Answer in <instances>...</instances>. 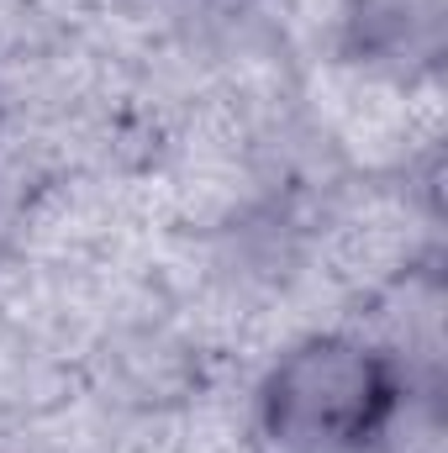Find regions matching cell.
<instances>
[{"label": "cell", "mask_w": 448, "mask_h": 453, "mask_svg": "<svg viewBox=\"0 0 448 453\" xmlns=\"http://www.w3.org/2000/svg\"><path fill=\"white\" fill-rule=\"evenodd\" d=\"M406 406V364L359 333L290 342L253 390L259 438L280 453H369Z\"/></svg>", "instance_id": "1"}, {"label": "cell", "mask_w": 448, "mask_h": 453, "mask_svg": "<svg viewBox=\"0 0 448 453\" xmlns=\"http://www.w3.org/2000/svg\"><path fill=\"white\" fill-rule=\"evenodd\" d=\"M343 58L401 80L438 74L448 53V0H343Z\"/></svg>", "instance_id": "2"}, {"label": "cell", "mask_w": 448, "mask_h": 453, "mask_svg": "<svg viewBox=\"0 0 448 453\" xmlns=\"http://www.w3.org/2000/svg\"><path fill=\"white\" fill-rule=\"evenodd\" d=\"M201 11H212V16H248V11H259V5H269V0H196Z\"/></svg>", "instance_id": "3"}, {"label": "cell", "mask_w": 448, "mask_h": 453, "mask_svg": "<svg viewBox=\"0 0 448 453\" xmlns=\"http://www.w3.org/2000/svg\"><path fill=\"white\" fill-rule=\"evenodd\" d=\"M0 111H5V96H0Z\"/></svg>", "instance_id": "4"}]
</instances>
